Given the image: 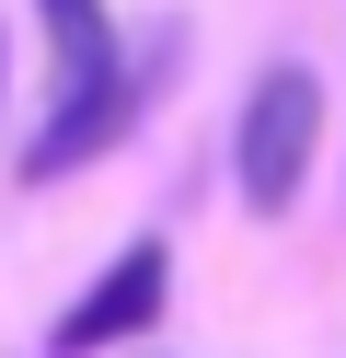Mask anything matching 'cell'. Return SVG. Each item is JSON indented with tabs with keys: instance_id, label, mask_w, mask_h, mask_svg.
Wrapping results in <instances>:
<instances>
[{
	"instance_id": "277c9868",
	"label": "cell",
	"mask_w": 346,
	"mask_h": 358,
	"mask_svg": "<svg viewBox=\"0 0 346 358\" xmlns=\"http://www.w3.org/2000/svg\"><path fill=\"white\" fill-rule=\"evenodd\" d=\"M0 116H12V35H0Z\"/></svg>"
},
{
	"instance_id": "6da1fadb",
	"label": "cell",
	"mask_w": 346,
	"mask_h": 358,
	"mask_svg": "<svg viewBox=\"0 0 346 358\" xmlns=\"http://www.w3.org/2000/svg\"><path fill=\"white\" fill-rule=\"evenodd\" d=\"M35 35H46V93H35V127L12 150V185H69L104 150H127V127L150 104V70L173 58V35L138 58L104 0H35Z\"/></svg>"
},
{
	"instance_id": "3957f363",
	"label": "cell",
	"mask_w": 346,
	"mask_h": 358,
	"mask_svg": "<svg viewBox=\"0 0 346 358\" xmlns=\"http://www.w3.org/2000/svg\"><path fill=\"white\" fill-rule=\"evenodd\" d=\"M173 312V243L138 231L104 255V278L81 289V301L46 324V358H115V347H150V324Z\"/></svg>"
},
{
	"instance_id": "7a4b0ae2",
	"label": "cell",
	"mask_w": 346,
	"mask_h": 358,
	"mask_svg": "<svg viewBox=\"0 0 346 358\" xmlns=\"http://www.w3.org/2000/svg\"><path fill=\"white\" fill-rule=\"evenodd\" d=\"M312 162H323V81L300 58H266L243 116H231V196L254 220H289L300 185H312Z\"/></svg>"
}]
</instances>
